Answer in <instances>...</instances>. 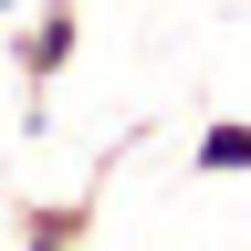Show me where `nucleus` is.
<instances>
[{"label":"nucleus","instance_id":"nucleus-3","mask_svg":"<svg viewBox=\"0 0 251 251\" xmlns=\"http://www.w3.org/2000/svg\"><path fill=\"white\" fill-rule=\"evenodd\" d=\"M241 168H251V115H209L199 147H188V178L209 188V178H241Z\"/></svg>","mask_w":251,"mask_h":251},{"label":"nucleus","instance_id":"nucleus-1","mask_svg":"<svg viewBox=\"0 0 251 251\" xmlns=\"http://www.w3.org/2000/svg\"><path fill=\"white\" fill-rule=\"evenodd\" d=\"M74 52H84V0H31V11L11 21V74H21V126L42 136V94L74 74Z\"/></svg>","mask_w":251,"mask_h":251},{"label":"nucleus","instance_id":"nucleus-4","mask_svg":"<svg viewBox=\"0 0 251 251\" xmlns=\"http://www.w3.org/2000/svg\"><path fill=\"white\" fill-rule=\"evenodd\" d=\"M0 21H21V0H0Z\"/></svg>","mask_w":251,"mask_h":251},{"label":"nucleus","instance_id":"nucleus-2","mask_svg":"<svg viewBox=\"0 0 251 251\" xmlns=\"http://www.w3.org/2000/svg\"><path fill=\"white\" fill-rule=\"evenodd\" d=\"M94 199H105V188H74L63 209H31V199H21V209H11V241H21V251H74V241L94 230Z\"/></svg>","mask_w":251,"mask_h":251}]
</instances>
